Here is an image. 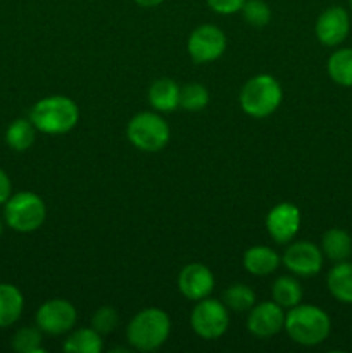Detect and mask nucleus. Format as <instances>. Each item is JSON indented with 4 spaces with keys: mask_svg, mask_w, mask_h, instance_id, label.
<instances>
[{
    "mask_svg": "<svg viewBox=\"0 0 352 353\" xmlns=\"http://www.w3.org/2000/svg\"><path fill=\"white\" fill-rule=\"evenodd\" d=\"M43 331L35 324V326H23L14 333L10 347L19 353H41L45 352L43 347Z\"/></svg>",
    "mask_w": 352,
    "mask_h": 353,
    "instance_id": "nucleus-25",
    "label": "nucleus"
},
{
    "mask_svg": "<svg viewBox=\"0 0 352 353\" xmlns=\"http://www.w3.org/2000/svg\"><path fill=\"white\" fill-rule=\"evenodd\" d=\"M78 321V312L71 302L64 299H50L38 307L35 324L50 336H62L71 333Z\"/></svg>",
    "mask_w": 352,
    "mask_h": 353,
    "instance_id": "nucleus-8",
    "label": "nucleus"
},
{
    "mask_svg": "<svg viewBox=\"0 0 352 353\" xmlns=\"http://www.w3.org/2000/svg\"><path fill=\"white\" fill-rule=\"evenodd\" d=\"M102 348V334L97 333L92 326L75 330L62 345V350L68 353H100Z\"/></svg>",
    "mask_w": 352,
    "mask_h": 353,
    "instance_id": "nucleus-20",
    "label": "nucleus"
},
{
    "mask_svg": "<svg viewBox=\"0 0 352 353\" xmlns=\"http://www.w3.org/2000/svg\"><path fill=\"white\" fill-rule=\"evenodd\" d=\"M207 6L221 16H230V14L240 12L245 0H206Z\"/></svg>",
    "mask_w": 352,
    "mask_h": 353,
    "instance_id": "nucleus-29",
    "label": "nucleus"
},
{
    "mask_svg": "<svg viewBox=\"0 0 352 353\" xmlns=\"http://www.w3.org/2000/svg\"><path fill=\"white\" fill-rule=\"evenodd\" d=\"M300 210L290 202H280L266 216V231L275 243H290L300 230Z\"/></svg>",
    "mask_w": 352,
    "mask_h": 353,
    "instance_id": "nucleus-12",
    "label": "nucleus"
},
{
    "mask_svg": "<svg viewBox=\"0 0 352 353\" xmlns=\"http://www.w3.org/2000/svg\"><path fill=\"white\" fill-rule=\"evenodd\" d=\"M37 133L38 130L31 123L30 117L28 119H16L7 126L6 143L14 152H26L33 147Z\"/></svg>",
    "mask_w": 352,
    "mask_h": 353,
    "instance_id": "nucleus-21",
    "label": "nucleus"
},
{
    "mask_svg": "<svg viewBox=\"0 0 352 353\" xmlns=\"http://www.w3.org/2000/svg\"><path fill=\"white\" fill-rule=\"evenodd\" d=\"M326 286L335 300L352 305V262H337L328 272Z\"/></svg>",
    "mask_w": 352,
    "mask_h": 353,
    "instance_id": "nucleus-19",
    "label": "nucleus"
},
{
    "mask_svg": "<svg viewBox=\"0 0 352 353\" xmlns=\"http://www.w3.org/2000/svg\"><path fill=\"white\" fill-rule=\"evenodd\" d=\"M223 303L230 312H248L255 305V293L251 286L244 285V283H235L224 290Z\"/></svg>",
    "mask_w": 352,
    "mask_h": 353,
    "instance_id": "nucleus-24",
    "label": "nucleus"
},
{
    "mask_svg": "<svg viewBox=\"0 0 352 353\" xmlns=\"http://www.w3.org/2000/svg\"><path fill=\"white\" fill-rule=\"evenodd\" d=\"M90 326L100 333L104 334H110L113 331H116V327L119 326V312H117L114 307L104 305L100 309H97L93 312L92 319H90Z\"/></svg>",
    "mask_w": 352,
    "mask_h": 353,
    "instance_id": "nucleus-28",
    "label": "nucleus"
},
{
    "mask_svg": "<svg viewBox=\"0 0 352 353\" xmlns=\"http://www.w3.org/2000/svg\"><path fill=\"white\" fill-rule=\"evenodd\" d=\"M47 217L43 199L33 192H19L9 196L3 203V221L16 233H35L40 230Z\"/></svg>",
    "mask_w": 352,
    "mask_h": 353,
    "instance_id": "nucleus-5",
    "label": "nucleus"
},
{
    "mask_svg": "<svg viewBox=\"0 0 352 353\" xmlns=\"http://www.w3.org/2000/svg\"><path fill=\"white\" fill-rule=\"evenodd\" d=\"M133 2L137 3V6L145 7V9H152V7L161 6V3L164 2V0H133Z\"/></svg>",
    "mask_w": 352,
    "mask_h": 353,
    "instance_id": "nucleus-31",
    "label": "nucleus"
},
{
    "mask_svg": "<svg viewBox=\"0 0 352 353\" xmlns=\"http://www.w3.org/2000/svg\"><path fill=\"white\" fill-rule=\"evenodd\" d=\"M302 286H300L299 279L293 278V276H280L271 286L273 302H276L286 310L299 305L302 302Z\"/></svg>",
    "mask_w": 352,
    "mask_h": 353,
    "instance_id": "nucleus-23",
    "label": "nucleus"
},
{
    "mask_svg": "<svg viewBox=\"0 0 352 353\" xmlns=\"http://www.w3.org/2000/svg\"><path fill=\"white\" fill-rule=\"evenodd\" d=\"M314 33L317 41L324 47H338L347 40L351 33V17L347 9L340 6H331L317 16L314 24Z\"/></svg>",
    "mask_w": 352,
    "mask_h": 353,
    "instance_id": "nucleus-11",
    "label": "nucleus"
},
{
    "mask_svg": "<svg viewBox=\"0 0 352 353\" xmlns=\"http://www.w3.org/2000/svg\"><path fill=\"white\" fill-rule=\"evenodd\" d=\"M285 326V309L269 300L261 302L248 310L247 330L255 338H271L278 334Z\"/></svg>",
    "mask_w": 352,
    "mask_h": 353,
    "instance_id": "nucleus-13",
    "label": "nucleus"
},
{
    "mask_svg": "<svg viewBox=\"0 0 352 353\" xmlns=\"http://www.w3.org/2000/svg\"><path fill=\"white\" fill-rule=\"evenodd\" d=\"M209 103V92L200 83H188L179 88V107L186 112H200Z\"/></svg>",
    "mask_w": 352,
    "mask_h": 353,
    "instance_id": "nucleus-26",
    "label": "nucleus"
},
{
    "mask_svg": "<svg viewBox=\"0 0 352 353\" xmlns=\"http://www.w3.org/2000/svg\"><path fill=\"white\" fill-rule=\"evenodd\" d=\"M214 283L216 281H214L213 271L199 262L186 264L178 274L179 293L192 302L207 299L213 293Z\"/></svg>",
    "mask_w": 352,
    "mask_h": 353,
    "instance_id": "nucleus-14",
    "label": "nucleus"
},
{
    "mask_svg": "<svg viewBox=\"0 0 352 353\" xmlns=\"http://www.w3.org/2000/svg\"><path fill=\"white\" fill-rule=\"evenodd\" d=\"M321 252L324 259L331 262L351 261L352 257V236L342 228H330L321 238Z\"/></svg>",
    "mask_w": 352,
    "mask_h": 353,
    "instance_id": "nucleus-18",
    "label": "nucleus"
},
{
    "mask_svg": "<svg viewBox=\"0 0 352 353\" xmlns=\"http://www.w3.org/2000/svg\"><path fill=\"white\" fill-rule=\"evenodd\" d=\"M190 326L202 340H217L230 327V310L216 299H202L190 314Z\"/></svg>",
    "mask_w": 352,
    "mask_h": 353,
    "instance_id": "nucleus-7",
    "label": "nucleus"
},
{
    "mask_svg": "<svg viewBox=\"0 0 352 353\" xmlns=\"http://www.w3.org/2000/svg\"><path fill=\"white\" fill-rule=\"evenodd\" d=\"M283 100V90L271 74H255L242 86L238 102L242 110L254 119H264L278 110Z\"/></svg>",
    "mask_w": 352,
    "mask_h": 353,
    "instance_id": "nucleus-4",
    "label": "nucleus"
},
{
    "mask_svg": "<svg viewBox=\"0 0 352 353\" xmlns=\"http://www.w3.org/2000/svg\"><path fill=\"white\" fill-rule=\"evenodd\" d=\"M179 88L182 86L171 78H159L150 85L147 93L148 103L155 112L169 114L179 107Z\"/></svg>",
    "mask_w": 352,
    "mask_h": 353,
    "instance_id": "nucleus-16",
    "label": "nucleus"
},
{
    "mask_svg": "<svg viewBox=\"0 0 352 353\" xmlns=\"http://www.w3.org/2000/svg\"><path fill=\"white\" fill-rule=\"evenodd\" d=\"M171 334V319L157 307L140 310L126 326V340L138 352H155Z\"/></svg>",
    "mask_w": 352,
    "mask_h": 353,
    "instance_id": "nucleus-3",
    "label": "nucleus"
},
{
    "mask_svg": "<svg viewBox=\"0 0 352 353\" xmlns=\"http://www.w3.org/2000/svg\"><path fill=\"white\" fill-rule=\"evenodd\" d=\"M126 137L135 148L147 154L161 152L171 138L169 124L157 112H138L126 126Z\"/></svg>",
    "mask_w": 352,
    "mask_h": 353,
    "instance_id": "nucleus-6",
    "label": "nucleus"
},
{
    "mask_svg": "<svg viewBox=\"0 0 352 353\" xmlns=\"http://www.w3.org/2000/svg\"><path fill=\"white\" fill-rule=\"evenodd\" d=\"M282 264L299 278H313L320 274L324 264V255L321 247L314 245L313 241L300 240L290 241L285 254L282 257Z\"/></svg>",
    "mask_w": 352,
    "mask_h": 353,
    "instance_id": "nucleus-10",
    "label": "nucleus"
},
{
    "mask_svg": "<svg viewBox=\"0 0 352 353\" xmlns=\"http://www.w3.org/2000/svg\"><path fill=\"white\" fill-rule=\"evenodd\" d=\"M2 234H3V223L0 221V238H2Z\"/></svg>",
    "mask_w": 352,
    "mask_h": 353,
    "instance_id": "nucleus-32",
    "label": "nucleus"
},
{
    "mask_svg": "<svg viewBox=\"0 0 352 353\" xmlns=\"http://www.w3.org/2000/svg\"><path fill=\"white\" fill-rule=\"evenodd\" d=\"M328 76L333 83L344 88H352V48L344 47L335 50L326 62Z\"/></svg>",
    "mask_w": 352,
    "mask_h": 353,
    "instance_id": "nucleus-22",
    "label": "nucleus"
},
{
    "mask_svg": "<svg viewBox=\"0 0 352 353\" xmlns=\"http://www.w3.org/2000/svg\"><path fill=\"white\" fill-rule=\"evenodd\" d=\"M30 121L40 133L59 137L75 130L79 121V107L69 97H45L31 107Z\"/></svg>",
    "mask_w": 352,
    "mask_h": 353,
    "instance_id": "nucleus-2",
    "label": "nucleus"
},
{
    "mask_svg": "<svg viewBox=\"0 0 352 353\" xmlns=\"http://www.w3.org/2000/svg\"><path fill=\"white\" fill-rule=\"evenodd\" d=\"M10 195H12V183H10L9 174L0 169V205H3Z\"/></svg>",
    "mask_w": 352,
    "mask_h": 353,
    "instance_id": "nucleus-30",
    "label": "nucleus"
},
{
    "mask_svg": "<svg viewBox=\"0 0 352 353\" xmlns=\"http://www.w3.org/2000/svg\"><path fill=\"white\" fill-rule=\"evenodd\" d=\"M242 17L245 23L252 28H264L271 21V7L264 0H245L240 9Z\"/></svg>",
    "mask_w": 352,
    "mask_h": 353,
    "instance_id": "nucleus-27",
    "label": "nucleus"
},
{
    "mask_svg": "<svg viewBox=\"0 0 352 353\" xmlns=\"http://www.w3.org/2000/svg\"><path fill=\"white\" fill-rule=\"evenodd\" d=\"M283 330L293 343L302 347H316L330 336L331 321L321 307L299 303L285 314Z\"/></svg>",
    "mask_w": 352,
    "mask_h": 353,
    "instance_id": "nucleus-1",
    "label": "nucleus"
},
{
    "mask_svg": "<svg viewBox=\"0 0 352 353\" xmlns=\"http://www.w3.org/2000/svg\"><path fill=\"white\" fill-rule=\"evenodd\" d=\"M245 271L257 278H264V276L273 274L276 269L282 264V257L273 250L271 247H264V245H255L245 250L244 259H242Z\"/></svg>",
    "mask_w": 352,
    "mask_h": 353,
    "instance_id": "nucleus-15",
    "label": "nucleus"
},
{
    "mask_svg": "<svg viewBox=\"0 0 352 353\" xmlns=\"http://www.w3.org/2000/svg\"><path fill=\"white\" fill-rule=\"evenodd\" d=\"M349 6H351V10H352V0H349Z\"/></svg>",
    "mask_w": 352,
    "mask_h": 353,
    "instance_id": "nucleus-33",
    "label": "nucleus"
},
{
    "mask_svg": "<svg viewBox=\"0 0 352 353\" xmlns=\"http://www.w3.org/2000/svg\"><path fill=\"white\" fill-rule=\"evenodd\" d=\"M24 310V296L17 286L0 283V330L14 326Z\"/></svg>",
    "mask_w": 352,
    "mask_h": 353,
    "instance_id": "nucleus-17",
    "label": "nucleus"
},
{
    "mask_svg": "<svg viewBox=\"0 0 352 353\" xmlns=\"http://www.w3.org/2000/svg\"><path fill=\"white\" fill-rule=\"evenodd\" d=\"M226 34L214 24H200L190 33L186 50L197 64H209L217 61L226 50Z\"/></svg>",
    "mask_w": 352,
    "mask_h": 353,
    "instance_id": "nucleus-9",
    "label": "nucleus"
}]
</instances>
